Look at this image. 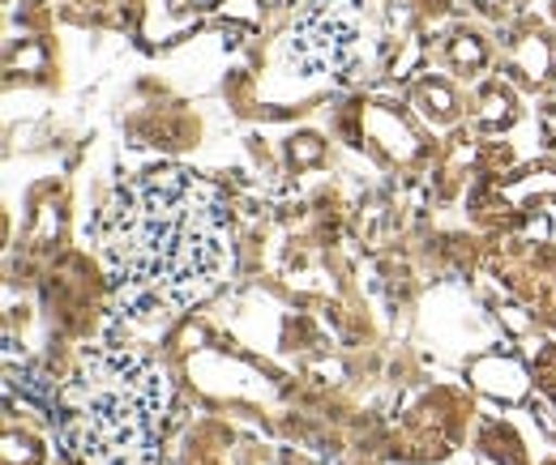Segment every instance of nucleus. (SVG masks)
<instances>
[{"label": "nucleus", "instance_id": "nucleus-1", "mask_svg": "<svg viewBox=\"0 0 556 465\" xmlns=\"http://www.w3.org/2000/svg\"><path fill=\"white\" fill-rule=\"evenodd\" d=\"M103 261L116 312L154 321L202 303L231 261V218L206 180L180 167L141 171L103 218Z\"/></svg>", "mask_w": 556, "mask_h": 465}, {"label": "nucleus", "instance_id": "nucleus-2", "mask_svg": "<svg viewBox=\"0 0 556 465\" xmlns=\"http://www.w3.org/2000/svg\"><path fill=\"white\" fill-rule=\"evenodd\" d=\"M167 376L129 346H103L77 380L73 449L90 465H141L159 453L167 423Z\"/></svg>", "mask_w": 556, "mask_h": 465}, {"label": "nucleus", "instance_id": "nucleus-3", "mask_svg": "<svg viewBox=\"0 0 556 465\" xmlns=\"http://www.w3.org/2000/svg\"><path fill=\"white\" fill-rule=\"evenodd\" d=\"M359 52V35L351 26V17H343L334 9V0H313L291 35V61L304 73H339L348 77V68L355 65Z\"/></svg>", "mask_w": 556, "mask_h": 465}]
</instances>
